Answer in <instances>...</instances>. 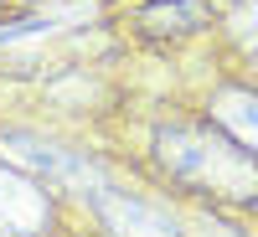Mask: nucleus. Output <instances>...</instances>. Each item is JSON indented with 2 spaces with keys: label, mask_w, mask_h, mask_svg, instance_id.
Wrapping results in <instances>:
<instances>
[{
  "label": "nucleus",
  "mask_w": 258,
  "mask_h": 237,
  "mask_svg": "<svg viewBox=\"0 0 258 237\" xmlns=\"http://www.w3.org/2000/svg\"><path fill=\"white\" fill-rule=\"evenodd\" d=\"M165 165H176V176L207 186L217 176V191H232V196H253L258 191V155L238 139H222V134H191V129H176V134H165Z\"/></svg>",
  "instance_id": "nucleus-1"
},
{
  "label": "nucleus",
  "mask_w": 258,
  "mask_h": 237,
  "mask_svg": "<svg viewBox=\"0 0 258 237\" xmlns=\"http://www.w3.org/2000/svg\"><path fill=\"white\" fill-rule=\"evenodd\" d=\"M207 21V6L202 0H160V6H145L140 26L145 31H191Z\"/></svg>",
  "instance_id": "nucleus-3"
},
{
  "label": "nucleus",
  "mask_w": 258,
  "mask_h": 237,
  "mask_svg": "<svg viewBox=\"0 0 258 237\" xmlns=\"http://www.w3.org/2000/svg\"><path fill=\"white\" fill-rule=\"evenodd\" d=\"M212 114H217L222 129H232L253 155H258V98L243 93V88H222L217 98H212Z\"/></svg>",
  "instance_id": "nucleus-2"
}]
</instances>
